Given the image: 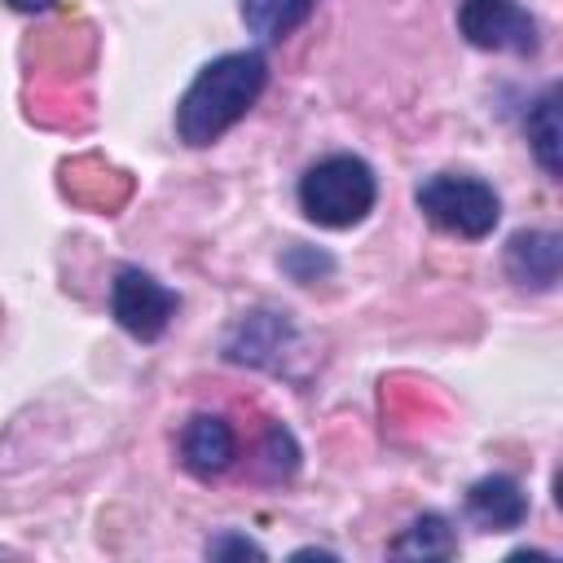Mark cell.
Instances as JSON below:
<instances>
[{
	"label": "cell",
	"instance_id": "1",
	"mask_svg": "<svg viewBox=\"0 0 563 563\" xmlns=\"http://www.w3.org/2000/svg\"><path fill=\"white\" fill-rule=\"evenodd\" d=\"M268 88V57L260 48H238L207 62L176 106V136L194 150L216 145Z\"/></svg>",
	"mask_w": 563,
	"mask_h": 563
},
{
	"label": "cell",
	"instance_id": "2",
	"mask_svg": "<svg viewBox=\"0 0 563 563\" xmlns=\"http://www.w3.org/2000/svg\"><path fill=\"white\" fill-rule=\"evenodd\" d=\"M374 202H378L374 167L356 154L317 158L299 176V211L321 229H352L374 211Z\"/></svg>",
	"mask_w": 563,
	"mask_h": 563
},
{
	"label": "cell",
	"instance_id": "3",
	"mask_svg": "<svg viewBox=\"0 0 563 563\" xmlns=\"http://www.w3.org/2000/svg\"><path fill=\"white\" fill-rule=\"evenodd\" d=\"M413 202H418V211L435 229H444L453 238H471V242L488 238L497 229V220H501L497 189L488 180L462 176V172H435V176H427L413 189Z\"/></svg>",
	"mask_w": 563,
	"mask_h": 563
},
{
	"label": "cell",
	"instance_id": "4",
	"mask_svg": "<svg viewBox=\"0 0 563 563\" xmlns=\"http://www.w3.org/2000/svg\"><path fill=\"white\" fill-rule=\"evenodd\" d=\"M457 35L484 53L532 57L541 48L537 18L519 0H457Z\"/></svg>",
	"mask_w": 563,
	"mask_h": 563
},
{
	"label": "cell",
	"instance_id": "5",
	"mask_svg": "<svg viewBox=\"0 0 563 563\" xmlns=\"http://www.w3.org/2000/svg\"><path fill=\"white\" fill-rule=\"evenodd\" d=\"M176 308H180V295L172 286H163L154 273L136 268V264H123L114 273V282H110V312L141 343L163 339V330L172 325Z\"/></svg>",
	"mask_w": 563,
	"mask_h": 563
},
{
	"label": "cell",
	"instance_id": "6",
	"mask_svg": "<svg viewBox=\"0 0 563 563\" xmlns=\"http://www.w3.org/2000/svg\"><path fill=\"white\" fill-rule=\"evenodd\" d=\"M238 462V435L220 413H194L180 431V466L198 479H216Z\"/></svg>",
	"mask_w": 563,
	"mask_h": 563
},
{
	"label": "cell",
	"instance_id": "7",
	"mask_svg": "<svg viewBox=\"0 0 563 563\" xmlns=\"http://www.w3.org/2000/svg\"><path fill=\"white\" fill-rule=\"evenodd\" d=\"M563 268V238L550 229H519L506 242V273L523 290H554Z\"/></svg>",
	"mask_w": 563,
	"mask_h": 563
},
{
	"label": "cell",
	"instance_id": "8",
	"mask_svg": "<svg viewBox=\"0 0 563 563\" xmlns=\"http://www.w3.org/2000/svg\"><path fill=\"white\" fill-rule=\"evenodd\" d=\"M466 515L484 532H510L528 519V493L515 475H484L466 488Z\"/></svg>",
	"mask_w": 563,
	"mask_h": 563
},
{
	"label": "cell",
	"instance_id": "9",
	"mask_svg": "<svg viewBox=\"0 0 563 563\" xmlns=\"http://www.w3.org/2000/svg\"><path fill=\"white\" fill-rule=\"evenodd\" d=\"M286 339H290V321L286 317H277V312H251L233 330V339L224 343V352H229V361H242V365H268L282 352Z\"/></svg>",
	"mask_w": 563,
	"mask_h": 563
},
{
	"label": "cell",
	"instance_id": "10",
	"mask_svg": "<svg viewBox=\"0 0 563 563\" xmlns=\"http://www.w3.org/2000/svg\"><path fill=\"white\" fill-rule=\"evenodd\" d=\"M317 0H242V22L260 44H282L312 18Z\"/></svg>",
	"mask_w": 563,
	"mask_h": 563
},
{
	"label": "cell",
	"instance_id": "11",
	"mask_svg": "<svg viewBox=\"0 0 563 563\" xmlns=\"http://www.w3.org/2000/svg\"><path fill=\"white\" fill-rule=\"evenodd\" d=\"M387 554L391 559H453L457 554V532L444 515L427 510L409 528H400V537H391Z\"/></svg>",
	"mask_w": 563,
	"mask_h": 563
},
{
	"label": "cell",
	"instance_id": "12",
	"mask_svg": "<svg viewBox=\"0 0 563 563\" xmlns=\"http://www.w3.org/2000/svg\"><path fill=\"white\" fill-rule=\"evenodd\" d=\"M523 132H528V145H532L537 163L545 167V176H559V88L554 84L528 106Z\"/></svg>",
	"mask_w": 563,
	"mask_h": 563
},
{
	"label": "cell",
	"instance_id": "13",
	"mask_svg": "<svg viewBox=\"0 0 563 563\" xmlns=\"http://www.w3.org/2000/svg\"><path fill=\"white\" fill-rule=\"evenodd\" d=\"M260 457H264V466H268L273 479L290 475V471L299 466V449H295V440H290V431H286L282 422H273V427L264 431V449H260Z\"/></svg>",
	"mask_w": 563,
	"mask_h": 563
},
{
	"label": "cell",
	"instance_id": "14",
	"mask_svg": "<svg viewBox=\"0 0 563 563\" xmlns=\"http://www.w3.org/2000/svg\"><path fill=\"white\" fill-rule=\"evenodd\" d=\"M207 559H264V545H255L251 537L224 528V532H216L207 541Z\"/></svg>",
	"mask_w": 563,
	"mask_h": 563
},
{
	"label": "cell",
	"instance_id": "15",
	"mask_svg": "<svg viewBox=\"0 0 563 563\" xmlns=\"http://www.w3.org/2000/svg\"><path fill=\"white\" fill-rule=\"evenodd\" d=\"M18 13H44V9H53L57 0H9Z\"/></svg>",
	"mask_w": 563,
	"mask_h": 563
}]
</instances>
